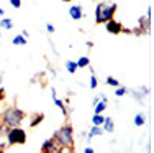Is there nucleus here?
I'll return each mask as SVG.
<instances>
[{
	"label": "nucleus",
	"instance_id": "nucleus-20",
	"mask_svg": "<svg viewBox=\"0 0 154 153\" xmlns=\"http://www.w3.org/2000/svg\"><path fill=\"white\" fill-rule=\"evenodd\" d=\"M126 94H128V87H125L122 84H120L118 87H115V96L118 97V99H120V97H123V96H126Z\"/></svg>",
	"mask_w": 154,
	"mask_h": 153
},
{
	"label": "nucleus",
	"instance_id": "nucleus-3",
	"mask_svg": "<svg viewBox=\"0 0 154 153\" xmlns=\"http://www.w3.org/2000/svg\"><path fill=\"white\" fill-rule=\"evenodd\" d=\"M116 10H118V5L113 2H105V0L98 2L95 5V23L97 25L107 23L108 20H112L115 17Z\"/></svg>",
	"mask_w": 154,
	"mask_h": 153
},
{
	"label": "nucleus",
	"instance_id": "nucleus-2",
	"mask_svg": "<svg viewBox=\"0 0 154 153\" xmlns=\"http://www.w3.org/2000/svg\"><path fill=\"white\" fill-rule=\"evenodd\" d=\"M53 138L59 147L66 148V151H74L75 148V135H74V127L71 123H64L57 130H54Z\"/></svg>",
	"mask_w": 154,
	"mask_h": 153
},
{
	"label": "nucleus",
	"instance_id": "nucleus-5",
	"mask_svg": "<svg viewBox=\"0 0 154 153\" xmlns=\"http://www.w3.org/2000/svg\"><path fill=\"white\" fill-rule=\"evenodd\" d=\"M151 21L152 18H148V17H139L138 18V27L136 28H131V35H136V36H144V35H151Z\"/></svg>",
	"mask_w": 154,
	"mask_h": 153
},
{
	"label": "nucleus",
	"instance_id": "nucleus-24",
	"mask_svg": "<svg viewBox=\"0 0 154 153\" xmlns=\"http://www.w3.org/2000/svg\"><path fill=\"white\" fill-rule=\"evenodd\" d=\"M46 31H48L49 35H53L54 31H56V27H54L53 23H46Z\"/></svg>",
	"mask_w": 154,
	"mask_h": 153
},
{
	"label": "nucleus",
	"instance_id": "nucleus-36",
	"mask_svg": "<svg viewBox=\"0 0 154 153\" xmlns=\"http://www.w3.org/2000/svg\"><path fill=\"white\" fill-rule=\"evenodd\" d=\"M2 82H3V72H0V86H2Z\"/></svg>",
	"mask_w": 154,
	"mask_h": 153
},
{
	"label": "nucleus",
	"instance_id": "nucleus-15",
	"mask_svg": "<svg viewBox=\"0 0 154 153\" xmlns=\"http://www.w3.org/2000/svg\"><path fill=\"white\" fill-rule=\"evenodd\" d=\"M26 43H28V40L25 38V36L21 35V33H20V35H17V36H13V38H12V45H15V46H25Z\"/></svg>",
	"mask_w": 154,
	"mask_h": 153
},
{
	"label": "nucleus",
	"instance_id": "nucleus-31",
	"mask_svg": "<svg viewBox=\"0 0 154 153\" xmlns=\"http://www.w3.org/2000/svg\"><path fill=\"white\" fill-rule=\"evenodd\" d=\"M85 46H87L89 49H92V48H94V41H85Z\"/></svg>",
	"mask_w": 154,
	"mask_h": 153
},
{
	"label": "nucleus",
	"instance_id": "nucleus-12",
	"mask_svg": "<svg viewBox=\"0 0 154 153\" xmlns=\"http://www.w3.org/2000/svg\"><path fill=\"white\" fill-rule=\"evenodd\" d=\"M43 120H45V114H43V112H36V114H33L31 119H30V129L38 127Z\"/></svg>",
	"mask_w": 154,
	"mask_h": 153
},
{
	"label": "nucleus",
	"instance_id": "nucleus-8",
	"mask_svg": "<svg viewBox=\"0 0 154 153\" xmlns=\"http://www.w3.org/2000/svg\"><path fill=\"white\" fill-rule=\"evenodd\" d=\"M82 13H84V7L79 5V3H75V5H71V7H69V17H71L74 21L80 20V18H82Z\"/></svg>",
	"mask_w": 154,
	"mask_h": 153
},
{
	"label": "nucleus",
	"instance_id": "nucleus-16",
	"mask_svg": "<svg viewBox=\"0 0 154 153\" xmlns=\"http://www.w3.org/2000/svg\"><path fill=\"white\" fill-rule=\"evenodd\" d=\"M0 28H3V30H12L13 28V20L8 17H3L2 20H0Z\"/></svg>",
	"mask_w": 154,
	"mask_h": 153
},
{
	"label": "nucleus",
	"instance_id": "nucleus-21",
	"mask_svg": "<svg viewBox=\"0 0 154 153\" xmlns=\"http://www.w3.org/2000/svg\"><path fill=\"white\" fill-rule=\"evenodd\" d=\"M105 82H107L108 86H112V87H118L122 82L118 81L116 78H113V76H107V79H105Z\"/></svg>",
	"mask_w": 154,
	"mask_h": 153
},
{
	"label": "nucleus",
	"instance_id": "nucleus-27",
	"mask_svg": "<svg viewBox=\"0 0 154 153\" xmlns=\"http://www.w3.org/2000/svg\"><path fill=\"white\" fill-rule=\"evenodd\" d=\"M82 151H84V153H95V148H92V147H85V148H82Z\"/></svg>",
	"mask_w": 154,
	"mask_h": 153
},
{
	"label": "nucleus",
	"instance_id": "nucleus-4",
	"mask_svg": "<svg viewBox=\"0 0 154 153\" xmlns=\"http://www.w3.org/2000/svg\"><path fill=\"white\" fill-rule=\"evenodd\" d=\"M7 145L8 147H15V145H25L26 143V132H25L21 127H12V129H7Z\"/></svg>",
	"mask_w": 154,
	"mask_h": 153
},
{
	"label": "nucleus",
	"instance_id": "nucleus-35",
	"mask_svg": "<svg viewBox=\"0 0 154 153\" xmlns=\"http://www.w3.org/2000/svg\"><path fill=\"white\" fill-rule=\"evenodd\" d=\"M85 137H87V132H80V138L82 140H85Z\"/></svg>",
	"mask_w": 154,
	"mask_h": 153
},
{
	"label": "nucleus",
	"instance_id": "nucleus-37",
	"mask_svg": "<svg viewBox=\"0 0 154 153\" xmlns=\"http://www.w3.org/2000/svg\"><path fill=\"white\" fill-rule=\"evenodd\" d=\"M2 15H5V10H3V8H0V17H2Z\"/></svg>",
	"mask_w": 154,
	"mask_h": 153
},
{
	"label": "nucleus",
	"instance_id": "nucleus-33",
	"mask_svg": "<svg viewBox=\"0 0 154 153\" xmlns=\"http://www.w3.org/2000/svg\"><path fill=\"white\" fill-rule=\"evenodd\" d=\"M49 74H51V76H57L56 69H54V68H49Z\"/></svg>",
	"mask_w": 154,
	"mask_h": 153
},
{
	"label": "nucleus",
	"instance_id": "nucleus-11",
	"mask_svg": "<svg viewBox=\"0 0 154 153\" xmlns=\"http://www.w3.org/2000/svg\"><path fill=\"white\" fill-rule=\"evenodd\" d=\"M102 129H103L105 133H113L115 132V122H113L112 117H105L103 123H102Z\"/></svg>",
	"mask_w": 154,
	"mask_h": 153
},
{
	"label": "nucleus",
	"instance_id": "nucleus-26",
	"mask_svg": "<svg viewBox=\"0 0 154 153\" xmlns=\"http://www.w3.org/2000/svg\"><path fill=\"white\" fill-rule=\"evenodd\" d=\"M2 100H5V87L0 86V102Z\"/></svg>",
	"mask_w": 154,
	"mask_h": 153
},
{
	"label": "nucleus",
	"instance_id": "nucleus-28",
	"mask_svg": "<svg viewBox=\"0 0 154 153\" xmlns=\"http://www.w3.org/2000/svg\"><path fill=\"white\" fill-rule=\"evenodd\" d=\"M146 17H148V18H152V7H151V5L148 7V13H146Z\"/></svg>",
	"mask_w": 154,
	"mask_h": 153
},
{
	"label": "nucleus",
	"instance_id": "nucleus-30",
	"mask_svg": "<svg viewBox=\"0 0 154 153\" xmlns=\"http://www.w3.org/2000/svg\"><path fill=\"white\" fill-rule=\"evenodd\" d=\"M122 33H126V35H131V28H125V27H123V30H122Z\"/></svg>",
	"mask_w": 154,
	"mask_h": 153
},
{
	"label": "nucleus",
	"instance_id": "nucleus-22",
	"mask_svg": "<svg viewBox=\"0 0 154 153\" xmlns=\"http://www.w3.org/2000/svg\"><path fill=\"white\" fill-rule=\"evenodd\" d=\"M97 86H98V79H97V76L94 74V71H92L90 72V84H89V87L94 91V89H97Z\"/></svg>",
	"mask_w": 154,
	"mask_h": 153
},
{
	"label": "nucleus",
	"instance_id": "nucleus-38",
	"mask_svg": "<svg viewBox=\"0 0 154 153\" xmlns=\"http://www.w3.org/2000/svg\"><path fill=\"white\" fill-rule=\"evenodd\" d=\"M62 2H72V0H62Z\"/></svg>",
	"mask_w": 154,
	"mask_h": 153
},
{
	"label": "nucleus",
	"instance_id": "nucleus-32",
	"mask_svg": "<svg viewBox=\"0 0 154 153\" xmlns=\"http://www.w3.org/2000/svg\"><path fill=\"white\" fill-rule=\"evenodd\" d=\"M98 100H100V96H95L94 99H92V105H95V104H97Z\"/></svg>",
	"mask_w": 154,
	"mask_h": 153
},
{
	"label": "nucleus",
	"instance_id": "nucleus-6",
	"mask_svg": "<svg viewBox=\"0 0 154 153\" xmlns=\"http://www.w3.org/2000/svg\"><path fill=\"white\" fill-rule=\"evenodd\" d=\"M103 25H105V30H107L108 33H112V35H120L122 30H123V25L120 23L118 20H115V18L108 20L107 23H103Z\"/></svg>",
	"mask_w": 154,
	"mask_h": 153
},
{
	"label": "nucleus",
	"instance_id": "nucleus-29",
	"mask_svg": "<svg viewBox=\"0 0 154 153\" xmlns=\"http://www.w3.org/2000/svg\"><path fill=\"white\" fill-rule=\"evenodd\" d=\"M21 35H23V36H25V38H26V40L30 38V31H28V30H21Z\"/></svg>",
	"mask_w": 154,
	"mask_h": 153
},
{
	"label": "nucleus",
	"instance_id": "nucleus-18",
	"mask_svg": "<svg viewBox=\"0 0 154 153\" xmlns=\"http://www.w3.org/2000/svg\"><path fill=\"white\" fill-rule=\"evenodd\" d=\"M66 69H67L69 74H75L79 68H77V63H75V61H71V59H69V61H66Z\"/></svg>",
	"mask_w": 154,
	"mask_h": 153
},
{
	"label": "nucleus",
	"instance_id": "nucleus-17",
	"mask_svg": "<svg viewBox=\"0 0 154 153\" xmlns=\"http://www.w3.org/2000/svg\"><path fill=\"white\" fill-rule=\"evenodd\" d=\"M77 63V68L79 69H82V68H89L90 66V59H89V56H80L79 59L75 61Z\"/></svg>",
	"mask_w": 154,
	"mask_h": 153
},
{
	"label": "nucleus",
	"instance_id": "nucleus-39",
	"mask_svg": "<svg viewBox=\"0 0 154 153\" xmlns=\"http://www.w3.org/2000/svg\"><path fill=\"white\" fill-rule=\"evenodd\" d=\"M0 36H2V31H0Z\"/></svg>",
	"mask_w": 154,
	"mask_h": 153
},
{
	"label": "nucleus",
	"instance_id": "nucleus-19",
	"mask_svg": "<svg viewBox=\"0 0 154 153\" xmlns=\"http://www.w3.org/2000/svg\"><path fill=\"white\" fill-rule=\"evenodd\" d=\"M103 120H105V115H103V114H94V117H92V125H100V127H102Z\"/></svg>",
	"mask_w": 154,
	"mask_h": 153
},
{
	"label": "nucleus",
	"instance_id": "nucleus-10",
	"mask_svg": "<svg viewBox=\"0 0 154 153\" xmlns=\"http://www.w3.org/2000/svg\"><path fill=\"white\" fill-rule=\"evenodd\" d=\"M128 92L131 94V97H133V99L136 100L139 105H144V104H146V99H148V97H146L144 94H143L141 91L138 89V87H136V89H133V91H128Z\"/></svg>",
	"mask_w": 154,
	"mask_h": 153
},
{
	"label": "nucleus",
	"instance_id": "nucleus-9",
	"mask_svg": "<svg viewBox=\"0 0 154 153\" xmlns=\"http://www.w3.org/2000/svg\"><path fill=\"white\" fill-rule=\"evenodd\" d=\"M103 133H105V132H103V129H102L100 125H92V127H90V130L87 132L85 140H87V142H92L95 137H102Z\"/></svg>",
	"mask_w": 154,
	"mask_h": 153
},
{
	"label": "nucleus",
	"instance_id": "nucleus-25",
	"mask_svg": "<svg viewBox=\"0 0 154 153\" xmlns=\"http://www.w3.org/2000/svg\"><path fill=\"white\" fill-rule=\"evenodd\" d=\"M10 5H12L13 8H20V7H21V0H10Z\"/></svg>",
	"mask_w": 154,
	"mask_h": 153
},
{
	"label": "nucleus",
	"instance_id": "nucleus-1",
	"mask_svg": "<svg viewBox=\"0 0 154 153\" xmlns=\"http://www.w3.org/2000/svg\"><path fill=\"white\" fill-rule=\"evenodd\" d=\"M26 119V112L23 109L17 107V105H8L0 112V123L5 129H12V127H21V123Z\"/></svg>",
	"mask_w": 154,
	"mask_h": 153
},
{
	"label": "nucleus",
	"instance_id": "nucleus-23",
	"mask_svg": "<svg viewBox=\"0 0 154 153\" xmlns=\"http://www.w3.org/2000/svg\"><path fill=\"white\" fill-rule=\"evenodd\" d=\"M138 89H139V91H141V92H143V94H144V96H146V97H148V96H149V94H151V87H148V86H144V84H143V86H139V87H138Z\"/></svg>",
	"mask_w": 154,
	"mask_h": 153
},
{
	"label": "nucleus",
	"instance_id": "nucleus-7",
	"mask_svg": "<svg viewBox=\"0 0 154 153\" xmlns=\"http://www.w3.org/2000/svg\"><path fill=\"white\" fill-rule=\"evenodd\" d=\"M56 148H57V143H56V140L51 137V138H48V140L43 142L39 150H41V153H56Z\"/></svg>",
	"mask_w": 154,
	"mask_h": 153
},
{
	"label": "nucleus",
	"instance_id": "nucleus-13",
	"mask_svg": "<svg viewBox=\"0 0 154 153\" xmlns=\"http://www.w3.org/2000/svg\"><path fill=\"white\" fill-rule=\"evenodd\" d=\"M146 122H148V117H146L144 112H139V114H136V115H134V119H133V123L136 127H143Z\"/></svg>",
	"mask_w": 154,
	"mask_h": 153
},
{
	"label": "nucleus",
	"instance_id": "nucleus-14",
	"mask_svg": "<svg viewBox=\"0 0 154 153\" xmlns=\"http://www.w3.org/2000/svg\"><path fill=\"white\" fill-rule=\"evenodd\" d=\"M107 107H108V100H102L100 99L94 105V110H95V114H103V112L107 110Z\"/></svg>",
	"mask_w": 154,
	"mask_h": 153
},
{
	"label": "nucleus",
	"instance_id": "nucleus-34",
	"mask_svg": "<svg viewBox=\"0 0 154 153\" xmlns=\"http://www.w3.org/2000/svg\"><path fill=\"white\" fill-rule=\"evenodd\" d=\"M5 148H7V145H5V143H2V145H0V153H3V151H5Z\"/></svg>",
	"mask_w": 154,
	"mask_h": 153
}]
</instances>
